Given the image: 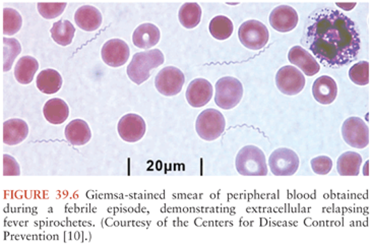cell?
Segmentation results:
<instances>
[{"instance_id": "obj_12", "label": "cell", "mask_w": 371, "mask_h": 245, "mask_svg": "<svg viewBox=\"0 0 371 245\" xmlns=\"http://www.w3.org/2000/svg\"><path fill=\"white\" fill-rule=\"evenodd\" d=\"M131 49L122 39H111L102 47L101 56L104 63L111 67H120L128 61Z\"/></svg>"}, {"instance_id": "obj_17", "label": "cell", "mask_w": 371, "mask_h": 245, "mask_svg": "<svg viewBox=\"0 0 371 245\" xmlns=\"http://www.w3.org/2000/svg\"><path fill=\"white\" fill-rule=\"evenodd\" d=\"M313 98L322 105H330L338 95L336 81L328 76H322L313 85Z\"/></svg>"}, {"instance_id": "obj_20", "label": "cell", "mask_w": 371, "mask_h": 245, "mask_svg": "<svg viewBox=\"0 0 371 245\" xmlns=\"http://www.w3.org/2000/svg\"><path fill=\"white\" fill-rule=\"evenodd\" d=\"M65 138L74 146H84L92 138V131L86 121L74 119L65 127Z\"/></svg>"}, {"instance_id": "obj_15", "label": "cell", "mask_w": 371, "mask_h": 245, "mask_svg": "<svg viewBox=\"0 0 371 245\" xmlns=\"http://www.w3.org/2000/svg\"><path fill=\"white\" fill-rule=\"evenodd\" d=\"M288 59L292 65L298 68L306 76H315L321 70V65H319L313 54L298 45L290 49L289 53H288Z\"/></svg>"}, {"instance_id": "obj_18", "label": "cell", "mask_w": 371, "mask_h": 245, "mask_svg": "<svg viewBox=\"0 0 371 245\" xmlns=\"http://www.w3.org/2000/svg\"><path fill=\"white\" fill-rule=\"evenodd\" d=\"M101 12L92 6H82L74 14V22L80 29L86 32H94L102 25Z\"/></svg>"}, {"instance_id": "obj_27", "label": "cell", "mask_w": 371, "mask_h": 245, "mask_svg": "<svg viewBox=\"0 0 371 245\" xmlns=\"http://www.w3.org/2000/svg\"><path fill=\"white\" fill-rule=\"evenodd\" d=\"M22 52L19 40L14 38H2V68L3 72H10L16 57Z\"/></svg>"}, {"instance_id": "obj_13", "label": "cell", "mask_w": 371, "mask_h": 245, "mask_svg": "<svg viewBox=\"0 0 371 245\" xmlns=\"http://www.w3.org/2000/svg\"><path fill=\"white\" fill-rule=\"evenodd\" d=\"M213 86L205 78H196L188 85L186 97L188 104L194 108L207 105L213 98Z\"/></svg>"}, {"instance_id": "obj_19", "label": "cell", "mask_w": 371, "mask_h": 245, "mask_svg": "<svg viewBox=\"0 0 371 245\" xmlns=\"http://www.w3.org/2000/svg\"><path fill=\"white\" fill-rule=\"evenodd\" d=\"M161 33L154 23H146L139 25L133 32V42L135 46L141 49H150L160 41Z\"/></svg>"}, {"instance_id": "obj_21", "label": "cell", "mask_w": 371, "mask_h": 245, "mask_svg": "<svg viewBox=\"0 0 371 245\" xmlns=\"http://www.w3.org/2000/svg\"><path fill=\"white\" fill-rule=\"evenodd\" d=\"M43 114L51 125H63L69 116V105L63 99L53 98L44 105Z\"/></svg>"}, {"instance_id": "obj_4", "label": "cell", "mask_w": 371, "mask_h": 245, "mask_svg": "<svg viewBox=\"0 0 371 245\" xmlns=\"http://www.w3.org/2000/svg\"><path fill=\"white\" fill-rule=\"evenodd\" d=\"M215 103L221 109L231 110L240 103L243 86L233 76H224L216 83Z\"/></svg>"}, {"instance_id": "obj_22", "label": "cell", "mask_w": 371, "mask_h": 245, "mask_svg": "<svg viewBox=\"0 0 371 245\" xmlns=\"http://www.w3.org/2000/svg\"><path fill=\"white\" fill-rule=\"evenodd\" d=\"M63 83L61 74L52 68L42 70L38 74L37 80H36L38 89L42 93L47 94V95L57 93L63 87Z\"/></svg>"}, {"instance_id": "obj_26", "label": "cell", "mask_w": 371, "mask_h": 245, "mask_svg": "<svg viewBox=\"0 0 371 245\" xmlns=\"http://www.w3.org/2000/svg\"><path fill=\"white\" fill-rule=\"evenodd\" d=\"M201 6L196 2H186L180 8L178 12L179 22L186 29H194L201 20Z\"/></svg>"}, {"instance_id": "obj_8", "label": "cell", "mask_w": 371, "mask_h": 245, "mask_svg": "<svg viewBox=\"0 0 371 245\" xmlns=\"http://www.w3.org/2000/svg\"><path fill=\"white\" fill-rule=\"evenodd\" d=\"M300 165L298 155L287 148L273 151L269 159V167L276 176H292L296 173Z\"/></svg>"}, {"instance_id": "obj_3", "label": "cell", "mask_w": 371, "mask_h": 245, "mask_svg": "<svg viewBox=\"0 0 371 245\" xmlns=\"http://www.w3.org/2000/svg\"><path fill=\"white\" fill-rule=\"evenodd\" d=\"M235 166L240 175H268V164L265 153L256 146L243 147L237 154Z\"/></svg>"}, {"instance_id": "obj_14", "label": "cell", "mask_w": 371, "mask_h": 245, "mask_svg": "<svg viewBox=\"0 0 371 245\" xmlns=\"http://www.w3.org/2000/svg\"><path fill=\"white\" fill-rule=\"evenodd\" d=\"M298 14L289 6H279L273 8L270 14V23L273 30L287 33L295 29L298 23Z\"/></svg>"}, {"instance_id": "obj_32", "label": "cell", "mask_w": 371, "mask_h": 245, "mask_svg": "<svg viewBox=\"0 0 371 245\" xmlns=\"http://www.w3.org/2000/svg\"><path fill=\"white\" fill-rule=\"evenodd\" d=\"M311 168L315 173L319 175H326L330 173L333 169V161L330 157L319 156L313 158L311 162Z\"/></svg>"}, {"instance_id": "obj_2", "label": "cell", "mask_w": 371, "mask_h": 245, "mask_svg": "<svg viewBox=\"0 0 371 245\" xmlns=\"http://www.w3.org/2000/svg\"><path fill=\"white\" fill-rule=\"evenodd\" d=\"M165 57L159 49L135 53L126 68L127 76L131 82L142 85L150 78V72L164 63Z\"/></svg>"}, {"instance_id": "obj_33", "label": "cell", "mask_w": 371, "mask_h": 245, "mask_svg": "<svg viewBox=\"0 0 371 245\" xmlns=\"http://www.w3.org/2000/svg\"><path fill=\"white\" fill-rule=\"evenodd\" d=\"M2 174L4 176H20L21 168L18 161L10 155L2 156Z\"/></svg>"}, {"instance_id": "obj_10", "label": "cell", "mask_w": 371, "mask_h": 245, "mask_svg": "<svg viewBox=\"0 0 371 245\" xmlns=\"http://www.w3.org/2000/svg\"><path fill=\"white\" fill-rule=\"evenodd\" d=\"M276 85L284 95H298L305 87L304 74L295 67L286 65L278 70Z\"/></svg>"}, {"instance_id": "obj_25", "label": "cell", "mask_w": 371, "mask_h": 245, "mask_svg": "<svg viewBox=\"0 0 371 245\" xmlns=\"http://www.w3.org/2000/svg\"><path fill=\"white\" fill-rule=\"evenodd\" d=\"M51 37L60 46H69L71 44L76 34V28L67 20H60L53 23L50 30Z\"/></svg>"}, {"instance_id": "obj_5", "label": "cell", "mask_w": 371, "mask_h": 245, "mask_svg": "<svg viewBox=\"0 0 371 245\" xmlns=\"http://www.w3.org/2000/svg\"><path fill=\"white\" fill-rule=\"evenodd\" d=\"M226 120L219 110L205 109L199 113L196 122L199 138L207 142L217 140L224 133Z\"/></svg>"}, {"instance_id": "obj_9", "label": "cell", "mask_w": 371, "mask_h": 245, "mask_svg": "<svg viewBox=\"0 0 371 245\" xmlns=\"http://www.w3.org/2000/svg\"><path fill=\"white\" fill-rule=\"evenodd\" d=\"M186 76L179 68L167 67L158 72L155 78V86L159 93L167 97L178 95L183 88Z\"/></svg>"}, {"instance_id": "obj_29", "label": "cell", "mask_w": 371, "mask_h": 245, "mask_svg": "<svg viewBox=\"0 0 371 245\" xmlns=\"http://www.w3.org/2000/svg\"><path fill=\"white\" fill-rule=\"evenodd\" d=\"M23 19L14 8H5L2 12V32L4 35L14 36L22 29Z\"/></svg>"}, {"instance_id": "obj_7", "label": "cell", "mask_w": 371, "mask_h": 245, "mask_svg": "<svg viewBox=\"0 0 371 245\" xmlns=\"http://www.w3.org/2000/svg\"><path fill=\"white\" fill-rule=\"evenodd\" d=\"M342 136L347 145L352 148L364 149L370 145V127L359 117H349L343 123Z\"/></svg>"}, {"instance_id": "obj_1", "label": "cell", "mask_w": 371, "mask_h": 245, "mask_svg": "<svg viewBox=\"0 0 371 245\" xmlns=\"http://www.w3.org/2000/svg\"><path fill=\"white\" fill-rule=\"evenodd\" d=\"M301 43L326 67H345L356 61L361 38L355 22L338 10L319 8L307 19Z\"/></svg>"}, {"instance_id": "obj_31", "label": "cell", "mask_w": 371, "mask_h": 245, "mask_svg": "<svg viewBox=\"0 0 371 245\" xmlns=\"http://www.w3.org/2000/svg\"><path fill=\"white\" fill-rule=\"evenodd\" d=\"M67 2H57V3H38L37 8L39 14L46 20H53L60 16L67 8Z\"/></svg>"}, {"instance_id": "obj_11", "label": "cell", "mask_w": 371, "mask_h": 245, "mask_svg": "<svg viewBox=\"0 0 371 245\" xmlns=\"http://www.w3.org/2000/svg\"><path fill=\"white\" fill-rule=\"evenodd\" d=\"M118 134L127 142H137L144 138L147 125L143 117L135 113H129L122 117L117 125Z\"/></svg>"}, {"instance_id": "obj_16", "label": "cell", "mask_w": 371, "mask_h": 245, "mask_svg": "<svg viewBox=\"0 0 371 245\" xmlns=\"http://www.w3.org/2000/svg\"><path fill=\"white\" fill-rule=\"evenodd\" d=\"M29 134V127L23 119L12 118L6 120L2 127V140L8 146H16L24 142Z\"/></svg>"}, {"instance_id": "obj_23", "label": "cell", "mask_w": 371, "mask_h": 245, "mask_svg": "<svg viewBox=\"0 0 371 245\" xmlns=\"http://www.w3.org/2000/svg\"><path fill=\"white\" fill-rule=\"evenodd\" d=\"M38 70H39V63L37 59L27 55L19 59L16 63L14 67V78L20 84H31Z\"/></svg>"}, {"instance_id": "obj_24", "label": "cell", "mask_w": 371, "mask_h": 245, "mask_svg": "<svg viewBox=\"0 0 371 245\" xmlns=\"http://www.w3.org/2000/svg\"><path fill=\"white\" fill-rule=\"evenodd\" d=\"M362 157L356 152H346L339 157L337 170L341 176H357L361 167Z\"/></svg>"}, {"instance_id": "obj_28", "label": "cell", "mask_w": 371, "mask_h": 245, "mask_svg": "<svg viewBox=\"0 0 371 245\" xmlns=\"http://www.w3.org/2000/svg\"><path fill=\"white\" fill-rule=\"evenodd\" d=\"M210 33L215 39L227 40L231 37L234 30L232 21L225 16H217L211 21L209 25Z\"/></svg>"}, {"instance_id": "obj_30", "label": "cell", "mask_w": 371, "mask_h": 245, "mask_svg": "<svg viewBox=\"0 0 371 245\" xmlns=\"http://www.w3.org/2000/svg\"><path fill=\"white\" fill-rule=\"evenodd\" d=\"M370 65L368 61H359L349 70V78L358 86H366L370 81Z\"/></svg>"}, {"instance_id": "obj_6", "label": "cell", "mask_w": 371, "mask_h": 245, "mask_svg": "<svg viewBox=\"0 0 371 245\" xmlns=\"http://www.w3.org/2000/svg\"><path fill=\"white\" fill-rule=\"evenodd\" d=\"M238 37L241 44L250 50H260L268 44L270 33L260 21H247L239 27Z\"/></svg>"}, {"instance_id": "obj_34", "label": "cell", "mask_w": 371, "mask_h": 245, "mask_svg": "<svg viewBox=\"0 0 371 245\" xmlns=\"http://www.w3.org/2000/svg\"><path fill=\"white\" fill-rule=\"evenodd\" d=\"M336 4L338 8H342V10H347V12L353 10V8H355L356 6H357V3H356V2H351V3H340V2H338V3Z\"/></svg>"}]
</instances>
